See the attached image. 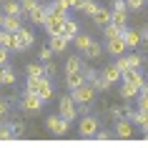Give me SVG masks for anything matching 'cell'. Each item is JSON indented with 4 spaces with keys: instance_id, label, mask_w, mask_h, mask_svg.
I'll list each match as a JSON object with an SVG mask.
<instances>
[{
    "instance_id": "bcb514c9",
    "label": "cell",
    "mask_w": 148,
    "mask_h": 148,
    "mask_svg": "<svg viewBox=\"0 0 148 148\" xmlns=\"http://www.w3.org/2000/svg\"><path fill=\"white\" fill-rule=\"evenodd\" d=\"M140 131H143V138L148 140V113H146V118H143V123H140Z\"/></svg>"
},
{
    "instance_id": "60d3db41",
    "label": "cell",
    "mask_w": 148,
    "mask_h": 148,
    "mask_svg": "<svg viewBox=\"0 0 148 148\" xmlns=\"http://www.w3.org/2000/svg\"><path fill=\"white\" fill-rule=\"evenodd\" d=\"M136 98H138V110L148 113V95H136Z\"/></svg>"
},
{
    "instance_id": "9c48e42d",
    "label": "cell",
    "mask_w": 148,
    "mask_h": 148,
    "mask_svg": "<svg viewBox=\"0 0 148 148\" xmlns=\"http://www.w3.org/2000/svg\"><path fill=\"white\" fill-rule=\"evenodd\" d=\"M131 136H133V123L128 121V118H118L116 121V138L128 140Z\"/></svg>"
},
{
    "instance_id": "d6986e66",
    "label": "cell",
    "mask_w": 148,
    "mask_h": 148,
    "mask_svg": "<svg viewBox=\"0 0 148 148\" xmlns=\"http://www.w3.org/2000/svg\"><path fill=\"white\" fill-rule=\"evenodd\" d=\"M118 93H121V98H123V101H133V98L138 95V88L123 80V83H121V88H118Z\"/></svg>"
},
{
    "instance_id": "6da1fadb",
    "label": "cell",
    "mask_w": 148,
    "mask_h": 148,
    "mask_svg": "<svg viewBox=\"0 0 148 148\" xmlns=\"http://www.w3.org/2000/svg\"><path fill=\"white\" fill-rule=\"evenodd\" d=\"M95 93H98V90H95V86L86 80L83 86H78L75 90H70V98H73V103H75V106H88V103L95 101Z\"/></svg>"
},
{
    "instance_id": "db71d44e",
    "label": "cell",
    "mask_w": 148,
    "mask_h": 148,
    "mask_svg": "<svg viewBox=\"0 0 148 148\" xmlns=\"http://www.w3.org/2000/svg\"><path fill=\"white\" fill-rule=\"evenodd\" d=\"M53 3H63V0H53Z\"/></svg>"
},
{
    "instance_id": "4316f807",
    "label": "cell",
    "mask_w": 148,
    "mask_h": 148,
    "mask_svg": "<svg viewBox=\"0 0 148 148\" xmlns=\"http://www.w3.org/2000/svg\"><path fill=\"white\" fill-rule=\"evenodd\" d=\"M28 78H45V68L38 65V63H30L28 65Z\"/></svg>"
},
{
    "instance_id": "4fadbf2b",
    "label": "cell",
    "mask_w": 148,
    "mask_h": 148,
    "mask_svg": "<svg viewBox=\"0 0 148 148\" xmlns=\"http://www.w3.org/2000/svg\"><path fill=\"white\" fill-rule=\"evenodd\" d=\"M78 33H80V28H78V23H75L73 18H65V20H63V33L60 35H65L68 40H73Z\"/></svg>"
},
{
    "instance_id": "816d5d0a",
    "label": "cell",
    "mask_w": 148,
    "mask_h": 148,
    "mask_svg": "<svg viewBox=\"0 0 148 148\" xmlns=\"http://www.w3.org/2000/svg\"><path fill=\"white\" fill-rule=\"evenodd\" d=\"M3 18H5V13H3V10H0V28H3Z\"/></svg>"
},
{
    "instance_id": "1f68e13d",
    "label": "cell",
    "mask_w": 148,
    "mask_h": 148,
    "mask_svg": "<svg viewBox=\"0 0 148 148\" xmlns=\"http://www.w3.org/2000/svg\"><path fill=\"white\" fill-rule=\"evenodd\" d=\"M38 5H40L38 0H20V10H23V15H28V13H30V10H35Z\"/></svg>"
},
{
    "instance_id": "c3c4849f",
    "label": "cell",
    "mask_w": 148,
    "mask_h": 148,
    "mask_svg": "<svg viewBox=\"0 0 148 148\" xmlns=\"http://www.w3.org/2000/svg\"><path fill=\"white\" fill-rule=\"evenodd\" d=\"M78 108H80V113L86 116V113H90V103H88V106H78Z\"/></svg>"
},
{
    "instance_id": "f546056e",
    "label": "cell",
    "mask_w": 148,
    "mask_h": 148,
    "mask_svg": "<svg viewBox=\"0 0 148 148\" xmlns=\"http://www.w3.org/2000/svg\"><path fill=\"white\" fill-rule=\"evenodd\" d=\"M93 86H95V90H103V93H106V90H110V86H113V83H110V80H106L101 73H98V75H95V80H93Z\"/></svg>"
},
{
    "instance_id": "d6a6232c",
    "label": "cell",
    "mask_w": 148,
    "mask_h": 148,
    "mask_svg": "<svg viewBox=\"0 0 148 148\" xmlns=\"http://www.w3.org/2000/svg\"><path fill=\"white\" fill-rule=\"evenodd\" d=\"M116 68L121 70V73L131 68V65H128V55H116Z\"/></svg>"
},
{
    "instance_id": "e575fe53",
    "label": "cell",
    "mask_w": 148,
    "mask_h": 148,
    "mask_svg": "<svg viewBox=\"0 0 148 148\" xmlns=\"http://www.w3.org/2000/svg\"><path fill=\"white\" fill-rule=\"evenodd\" d=\"M128 65H131V68H140V65H143V55H138V53L128 55Z\"/></svg>"
},
{
    "instance_id": "74e56055",
    "label": "cell",
    "mask_w": 148,
    "mask_h": 148,
    "mask_svg": "<svg viewBox=\"0 0 148 148\" xmlns=\"http://www.w3.org/2000/svg\"><path fill=\"white\" fill-rule=\"evenodd\" d=\"M123 110H125V106H113V108H110V118H113V121L123 118Z\"/></svg>"
},
{
    "instance_id": "ab89813d",
    "label": "cell",
    "mask_w": 148,
    "mask_h": 148,
    "mask_svg": "<svg viewBox=\"0 0 148 148\" xmlns=\"http://www.w3.org/2000/svg\"><path fill=\"white\" fill-rule=\"evenodd\" d=\"M93 138H98V140H110V138H113V133H108V131H101V128H98Z\"/></svg>"
},
{
    "instance_id": "30bf717a",
    "label": "cell",
    "mask_w": 148,
    "mask_h": 148,
    "mask_svg": "<svg viewBox=\"0 0 148 148\" xmlns=\"http://www.w3.org/2000/svg\"><path fill=\"white\" fill-rule=\"evenodd\" d=\"M121 38H123V43H125V48H136L140 45V33L136 30V28H125L123 33H121Z\"/></svg>"
},
{
    "instance_id": "b9f144b4",
    "label": "cell",
    "mask_w": 148,
    "mask_h": 148,
    "mask_svg": "<svg viewBox=\"0 0 148 148\" xmlns=\"http://www.w3.org/2000/svg\"><path fill=\"white\" fill-rule=\"evenodd\" d=\"M146 5V3H140V0H125V8H131V10H140Z\"/></svg>"
},
{
    "instance_id": "f1b7e54d",
    "label": "cell",
    "mask_w": 148,
    "mask_h": 148,
    "mask_svg": "<svg viewBox=\"0 0 148 148\" xmlns=\"http://www.w3.org/2000/svg\"><path fill=\"white\" fill-rule=\"evenodd\" d=\"M121 28H118V25H113V23H108V25H103V35H106V40H110V38H118V35H121Z\"/></svg>"
},
{
    "instance_id": "7a4b0ae2",
    "label": "cell",
    "mask_w": 148,
    "mask_h": 148,
    "mask_svg": "<svg viewBox=\"0 0 148 148\" xmlns=\"http://www.w3.org/2000/svg\"><path fill=\"white\" fill-rule=\"evenodd\" d=\"M58 116L65 118V121H75V116H78V106L73 103L70 95H63L60 101H58Z\"/></svg>"
},
{
    "instance_id": "ac0fdd59",
    "label": "cell",
    "mask_w": 148,
    "mask_h": 148,
    "mask_svg": "<svg viewBox=\"0 0 148 148\" xmlns=\"http://www.w3.org/2000/svg\"><path fill=\"white\" fill-rule=\"evenodd\" d=\"M0 73H3V86H15V80H18L15 68H10L5 63V65H0Z\"/></svg>"
},
{
    "instance_id": "f35d334b",
    "label": "cell",
    "mask_w": 148,
    "mask_h": 148,
    "mask_svg": "<svg viewBox=\"0 0 148 148\" xmlns=\"http://www.w3.org/2000/svg\"><path fill=\"white\" fill-rule=\"evenodd\" d=\"M8 110H10V103L5 101V98H0V121L8 116Z\"/></svg>"
},
{
    "instance_id": "f5cc1de1",
    "label": "cell",
    "mask_w": 148,
    "mask_h": 148,
    "mask_svg": "<svg viewBox=\"0 0 148 148\" xmlns=\"http://www.w3.org/2000/svg\"><path fill=\"white\" fill-rule=\"evenodd\" d=\"M0 86H3V73H0Z\"/></svg>"
},
{
    "instance_id": "8fae6325",
    "label": "cell",
    "mask_w": 148,
    "mask_h": 148,
    "mask_svg": "<svg viewBox=\"0 0 148 148\" xmlns=\"http://www.w3.org/2000/svg\"><path fill=\"white\" fill-rule=\"evenodd\" d=\"M68 43L70 40L65 38V35H50V43H48V48H50V50H53V53H65V50H68Z\"/></svg>"
},
{
    "instance_id": "11a10c76",
    "label": "cell",
    "mask_w": 148,
    "mask_h": 148,
    "mask_svg": "<svg viewBox=\"0 0 148 148\" xmlns=\"http://www.w3.org/2000/svg\"><path fill=\"white\" fill-rule=\"evenodd\" d=\"M140 3H148V0H140Z\"/></svg>"
},
{
    "instance_id": "484cf974",
    "label": "cell",
    "mask_w": 148,
    "mask_h": 148,
    "mask_svg": "<svg viewBox=\"0 0 148 148\" xmlns=\"http://www.w3.org/2000/svg\"><path fill=\"white\" fill-rule=\"evenodd\" d=\"M3 45L8 48V50H20V40H18V33H8L5 40H3Z\"/></svg>"
},
{
    "instance_id": "ba28073f",
    "label": "cell",
    "mask_w": 148,
    "mask_h": 148,
    "mask_svg": "<svg viewBox=\"0 0 148 148\" xmlns=\"http://www.w3.org/2000/svg\"><path fill=\"white\" fill-rule=\"evenodd\" d=\"M63 20H65V18L48 13L45 23H43V25H45V30H48V35H60V33H63Z\"/></svg>"
},
{
    "instance_id": "8d00e7d4",
    "label": "cell",
    "mask_w": 148,
    "mask_h": 148,
    "mask_svg": "<svg viewBox=\"0 0 148 148\" xmlns=\"http://www.w3.org/2000/svg\"><path fill=\"white\" fill-rule=\"evenodd\" d=\"M53 55H55V53H53V50H50L48 45H45V48H40V60H43V63L53 60Z\"/></svg>"
},
{
    "instance_id": "7402d4cb",
    "label": "cell",
    "mask_w": 148,
    "mask_h": 148,
    "mask_svg": "<svg viewBox=\"0 0 148 148\" xmlns=\"http://www.w3.org/2000/svg\"><path fill=\"white\" fill-rule=\"evenodd\" d=\"M93 23H95V25H101V28H103V25H108V23H110V10L98 8V10L93 13Z\"/></svg>"
},
{
    "instance_id": "2e32d148",
    "label": "cell",
    "mask_w": 148,
    "mask_h": 148,
    "mask_svg": "<svg viewBox=\"0 0 148 148\" xmlns=\"http://www.w3.org/2000/svg\"><path fill=\"white\" fill-rule=\"evenodd\" d=\"M80 70H83L80 55H68V60H65V75H70V73H80Z\"/></svg>"
},
{
    "instance_id": "7c38bea8",
    "label": "cell",
    "mask_w": 148,
    "mask_h": 148,
    "mask_svg": "<svg viewBox=\"0 0 148 148\" xmlns=\"http://www.w3.org/2000/svg\"><path fill=\"white\" fill-rule=\"evenodd\" d=\"M106 50H108L110 55H123L128 48H125V43H123V38L118 35V38H110L108 43H106Z\"/></svg>"
},
{
    "instance_id": "9a60e30c",
    "label": "cell",
    "mask_w": 148,
    "mask_h": 148,
    "mask_svg": "<svg viewBox=\"0 0 148 148\" xmlns=\"http://www.w3.org/2000/svg\"><path fill=\"white\" fill-rule=\"evenodd\" d=\"M28 18H30L35 25H43V23H45V18H48V5H43V3H40L35 10H30V13H28Z\"/></svg>"
},
{
    "instance_id": "f907efd6",
    "label": "cell",
    "mask_w": 148,
    "mask_h": 148,
    "mask_svg": "<svg viewBox=\"0 0 148 148\" xmlns=\"http://www.w3.org/2000/svg\"><path fill=\"white\" fill-rule=\"evenodd\" d=\"M5 35H8V30H3V28H0V45H3V40H5Z\"/></svg>"
},
{
    "instance_id": "83f0119b",
    "label": "cell",
    "mask_w": 148,
    "mask_h": 148,
    "mask_svg": "<svg viewBox=\"0 0 148 148\" xmlns=\"http://www.w3.org/2000/svg\"><path fill=\"white\" fill-rule=\"evenodd\" d=\"M98 8H101V5H98V3H93V0H83L80 13H83V15H88V18H93V13H95Z\"/></svg>"
},
{
    "instance_id": "d4e9b609",
    "label": "cell",
    "mask_w": 148,
    "mask_h": 148,
    "mask_svg": "<svg viewBox=\"0 0 148 148\" xmlns=\"http://www.w3.org/2000/svg\"><path fill=\"white\" fill-rule=\"evenodd\" d=\"M125 10H110V23L113 25H118L121 30H125Z\"/></svg>"
},
{
    "instance_id": "f6af8a7d",
    "label": "cell",
    "mask_w": 148,
    "mask_h": 148,
    "mask_svg": "<svg viewBox=\"0 0 148 148\" xmlns=\"http://www.w3.org/2000/svg\"><path fill=\"white\" fill-rule=\"evenodd\" d=\"M110 10H125V0H113Z\"/></svg>"
},
{
    "instance_id": "e0dca14e",
    "label": "cell",
    "mask_w": 148,
    "mask_h": 148,
    "mask_svg": "<svg viewBox=\"0 0 148 148\" xmlns=\"http://www.w3.org/2000/svg\"><path fill=\"white\" fill-rule=\"evenodd\" d=\"M18 40H20V50H28V48L33 45V40H35V35H33L28 28H20L18 30Z\"/></svg>"
},
{
    "instance_id": "44dd1931",
    "label": "cell",
    "mask_w": 148,
    "mask_h": 148,
    "mask_svg": "<svg viewBox=\"0 0 148 148\" xmlns=\"http://www.w3.org/2000/svg\"><path fill=\"white\" fill-rule=\"evenodd\" d=\"M3 13H5V15H23L20 0H5V3H3Z\"/></svg>"
},
{
    "instance_id": "4dcf8cb0",
    "label": "cell",
    "mask_w": 148,
    "mask_h": 148,
    "mask_svg": "<svg viewBox=\"0 0 148 148\" xmlns=\"http://www.w3.org/2000/svg\"><path fill=\"white\" fill-rule=\"evenodd\" d=\"M70 43H75V48H78L80 53H83V50H86V48H88V43H90V35H80V33H78L75 38L70 40Z\"/></svg>"
},
{
    "instance_id": "681fc988",
    "label": "cell",
    "mask_w": 148,
    "mask_h": 148,
    "mask_svg": "<svg viewBox=\"0 0 148 148\" xmlns=\"http://www.w3.org/2000/svg\"><path fill=\"white\" fill-rule=\"evenodd\" d=\"M140 33V40H148V28H143V30H138Z\"/></svg>"
},
{
    "instance_id": "836d02e7",
    "label": "cell",
    "mask_w": 148,
    "mask_h": 148,
    "mask_svg": "<svg viewBox=\"0 0 148 148\" xmlns=\"http://www.w3.org/2000/svg\"><path fill=\"white\" fill-rule=\"evenodd\" d=\"M8 125H10V131H13V136H23V131H25L23 121H13V123H8Z\"/></svg>"
},
{
    "instance_id": "52a82bcc",
    "label": "cell",
    "mask_w": 148,
    "mask_h": 148,
    "mask_svg": "<svg viewBox=\"0 0 148 148\" xmlns=\"http://www.w3.org/2000/svg\"><path fill=\"white\" fill-rule=\"evenodd\" d=\"M33 93L38 95V98H40L43 103H45V101H50V98H53V83H50V78H40Z\"/></svg>"
},
{
    "instance_id": "ee69618b",
    "label": "cell",
    "mask_w": 148,
    "mask_h": 148,
    "mask_svg": "<svg viewBox=\"0 0 148 148\" xmlns=\"http://www.w3.org/2000/svg\"><path fill=\"white\" fill-rule=\"evenodd\" d=\"M8 53H10L8 48H5V45H0V65H5V63H8Z\"/></svg>"
},
{
    "instance_id": "d590c367",
    "label": "cell",
    "mask_w": 148,
    "mask_h": 148,
    "mask_svg": "<svg viewBox=\"0 0 148 148\" xmlns=\"http://www.w3.org/2000/svg\"><path fill=\"white\" fill-rule=\"evenodd\" d=\"M10 138H15L13 131H10V125H0V140H10Z\"/></svg>"
},
{
    "instance_id": "3957f363",
    "label": "cell",
    "mask_w": 148,
    "mask_h": 148,
    "mask_svg": "<svg viewBox=\"0 0 148 148\" xmlns=\"http://www.w3.org/2000/svg\"><path fill=\"white\" fill-rule=\"evenodd\" d=\"M98 128H101L98 118H95V116H88V113H86L83 118H80V123H78V133L83 136V138H93Z\"/></svg>"
},
{
    "instance_id": "6f0895ef",
    "label": "cell",
    "mask_w": 148,
    "mask_h": 148,
    "mask_svg": "<svg viewBox=\"0 0 148 148\" xmlns=\"http://www.w3.org/2000/svg\"><path fill=\"white\" fill-rule=\"evenodd\" d=\"M38 3H43V0H38Z\"/></svg>"
},
{
    "instance_id": "7bdbcfd3",
    "label": "cell",
    "mask_w": 148,
    "mask_h": 148,
    "mask_svg": "<svg viewBox=\"0 0 148 148\" xmlns=\"http://www.w3.org/2000/svg\"><path fill=\"white\" fill-rule=\"evenodd\" d=\"M43 68H45V78H50V75H55V70H58V68H55V65H53L50 60H48L45 65H43Z\"/></svg>"
},
{
    "instance_id": "5b68a950",
    "label": "cell",
    "mask_w": 148,
    "mask_h": 148,
    "mask_svg": "<svg viewBox=\"0 0 148 148\" xmlns=\"http://www.w3.org/2000/svg\"><path fill=\"white\" fill-rule=\"evenodd\" d=\"M20 108L25 110V113H38L40 108H43V101H40L35 93H30V90H25L23 98H20Z\"/></svg>"
},
{
    "instance_id": "8992f818",
    "label": "cell",
    "mask_w": 148,
    "mask_h": 148,
    "mask_svg": "<svg viewBox=\"0 0 148 148\" xmlns=\"http://www.w3.org/2000/svg\"><path fill=\"white\" fill-rule=\"evenodd\" d=\"M121 80H125V83H131V86L140 88L143 83H146V75L140 73V68H128V70H123V73H121Z\"/></svg>"
},
{
    "instance_id": "277c9868",
    "label": "cell",
    "mask_w": 148,
    "mask_h": 148,
    "mask_svg": "<svg viewBox=\"0 0 148 148\" xmlns=\"http://www.w3.org/2000/svg\"><path fill=\"white\" fill-rule=\"evenodd\" d=\"M45 125H48V131L55 133V136H65V133L70 131V121H65V118H60V116H48Z\"/></svg>"
},
{
    "instance_id": "cb8c5ba5",
    "label": "cell",
    "mask_w": 148,
    "mask_h": 148,
    "mask_svg": "<svg viewBox=\"0 0 148 148\" xmlns=\"http://www.w3.org/2000/svg\"><path fill=\"white\" fill-rule=\"evenodd\" d=\"M83 55H86V58H90V60H98V58L103 55V48L98 45V43H93V40H90V43H88V48L83 50Z\"/></svg>"
},
{
    "instance_id": "603a6c76",
    "label": "cell",
    "mask_w": 148,
    "mask_h": 148,
    "mask_svg": "<svg viewBox=\"0 0 148 148\" xmlns=\"http://www.w3.org/2000/svg\"><path fill=\"white\" fill-rule=\"evenodd\" d=\"M101 75H103L106 80H110V83H118V80H121V70H118L116 63H113V65H106V68H103Z\"/></svg>"
},
{
    "instance_id": "5bb4252c",
    "label": "cell",
    "mask_w": 148,
    "mask_h": 148,
    "mask_svg": "<svg viewBox=\"0 0 148 148\" xmlns=\"http://www.w3.org/2000/svg\"><path fill=\"white\" fill-rule=\"evenodd\" d=\"M20 28H23V23H20V15H5V18H3V30L18 33Z\"/></svg>"
},
{
    "instance_id": "9f6ffc18",
    "label": "cell",
    "mask_w": 148,
    "mask_h": 148,
    "mask_svg": "<svg viewBox=\"0 0 148 148\" xmlns=\"http://www.w3.org/2000/svg\"><path fill=\"white\" fill-rule=\"evenodd\" d=\"M0 3H5V0H0Z\"/></svg>"
},
{
    "instance_id": "7dc6e473",
    "label": "cell",
    "mask_w": 148,
    "mask_h": 148,
    "mask_svg": "<svg viewBox=\"0 0 148 148\" xmlns=\"http://www.w3.org/2000/svg\"><path fill=\"white\" fill-rule=\"evenodd\" d=\"M138 95H148V80H146V83H143V86L138 88Z\"/></svg>"
},
{
    "instance_id": "ffe728a7",
    "label": "cell",
    "mask_w": 148,
    "mask_h": 148,
    "mask_svg": "<svg viewBox=\"0 0 148 148\" xmlns=\"http://www.w3.org/2000/svg\"><path fill=\"white\" fill-rule=\"evenodd\" d=\"M86 83V75L83 73H70V75H65V86H68V90H75L78 86H83Z\"/></svg>"
}]
</instances>
